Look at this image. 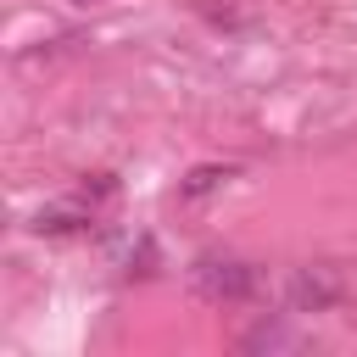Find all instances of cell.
<instances>
[{
    "label": "cell",
    "instance_id": "cell-3",
    "mask_svg": "<svg viewBox=\"0 0 357 357\" xmlns=\"http://www.w3.org/2000/svg\"><path fill=\"white\" fill-rule=\"evenodd\" d=\"M240 346H245V351H290V346H301V340H296L284 324H257Z\"/></svg>",
    "mask_w": 357,
    "mask_h": 357
},
{
    "label": "cell",
    "instance_id": "cell-5",
    "mask_svg": "<svg viewBox=\"0 0 357 357\" xmlns=\"http://www.w3.org/2000/svg\"><path fill=\"white\" fill-rule=\"evenodd\" d=\"M33 229H39V234H73V229H89V218H84V212H61V206H56V212H39V218H33Z\"/></svg>",
    "mask_w": 357,
    "mask_h": 357
},
{
    "label": "cell",
    "instance_id": "cell-2",
    "mask_svg": "<svg viewBox=\"0 0 357 357\" xmlns=\"http://www.w3.org/2000/svg\"><path fill=\"white\" fill-rule=\"evenodd\" d=\"M329 301H340V273L335 268H301L290 284V307L296 312H324Z\"/></svg>",
    "mask_w": 357,
    "mask_h": 357
},
{
    "label": "cell",
    "instance_id": "cell-1",
    "mask_svg": "<svg viewBox=\"0 0 357 357\" xmlns=\"http://www.w3.org/2000/svg\"><path fill=\"white\" fill-rule=\"evenodd\" d=\"M190 284L206 296V301H245L257 290V268L240 262V257H201L190 268Z\"/></svg>",
    "mask_w": 357,
    "mask_h": 357
},
{
    "label": "cell",
    "instance_id": "cell-4",
    "mask_svg": "<svg viewBox=\"0 0 357 357\" xmlns=\"http://www.w3.org/2000/svg\"><path fill=\"white\" fill-rule=\"evenodd\" d=\"M223 178H234V167H218V162H206V167H190V178L178 184L184 195H206V190H218Z\"/></svg>",
    "mask_w": 357,
    "mask_h": 357
}]
</instances>
